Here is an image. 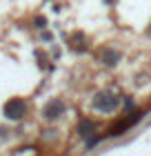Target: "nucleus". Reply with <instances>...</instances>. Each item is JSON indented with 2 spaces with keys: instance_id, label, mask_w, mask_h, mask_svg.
Segmentation results:
<instances>
[{
  "instance_id": "10",
  "label": "nucleus",
  "mask_w": 151,
  "mask_h": 156,
  "mask_svg": "<svg viewBox=\"0 0 151 156\" xmlns=\"http://www.w3.org/2000/svg\"><path fill=\"white\" fill-rule=\"evenodd\" d=\"M125 107H127V109L133 107V101H131V98H127V101H125Z\"/></svg>"
},
{
  "instance_id": "1",
  "label": "nucleus",
  "mask_w": 151,
  "mask_h": 156,
  "mask_svg": "<svg viewBox=\"0 0 151 156\" xmlns=\"http://www.w3.org/2000/svg\"><path fill=\"white\" fill-rule=\"evenodd\" d=\"M120 103H122V96H116V94H111V91H100V94H96V98H93V107L98 112H102V114L116 112L120 107Z\"/></svg>"
},
{
  "instance_id": "2",
  "label": "nucleus",
  "mask_w": 151,
  "mask_h": 156,
  "mask_svg": "<svg viewBox=\"0 0 151 156\" xmlns=\"http://www.w3.org/2000/svg\"><path fill=\"white\" fill-rule=\"evenodd\" d=\"M2 112H5V116L9 120H20L27 114V103L22 101V98H11V101L5 103Z\"/></svg>"
},
{
  "instance_id": "5",
  "label": "nucleus",
  "mask_w": 151,
  "mask_h": 156,
  "mask_svg": "<svg viewBox=\"0 0 151 156\" xmlns=\"http://www.w3.org/2000/svg\"><path fill=\"white\" fill-rule=\"evenodd\" d=\"M93 129H96V123H93V120H80V123H78V134H80L82 138H87V136H91L93 134Z\"/></svg>"
},
{
  "instance_id": "8",
  "label": "nucleus",
  "mask_w": 151,
  "mask_h": 156,
  "mask_svg": "<svg viewBox=\"0 0 151 156\" xmlns=\"http://www.w3.org/2000/svg\"><path fill=\"white\" fill-rule=\"evenodd\" d=\"M74 40H76L74 49H78V51H82V49H84V45H87V40H84V36H82V34H76V36H74Z\"/></svg>"
},
{
  "instance_id": "7",
  "label": "nucleus",
  "mask_w": 151,
  "mask_h": 156,
  "mask_svg": "<svg viewBox=\"0 0 151 156\" xmlns=\"http://www.w3.org/2000/svg\"><path fill=\"white\" fill-rule=\"evenodd\" d=\"M100 140H105V134H91V136H87V150L96 147Z\"/></svg>"
},
{
  "instance_id": "9",
  "label": "nucleus",
  "mask_w": 151,
  "mask_h": 156,
  "mask_svg": "<svg viewBox=\"0 0 151 156\" xmlns=\"http://www.w3.org/2000/svg\"><path fill=\"white\" fill-rule=\"evenodd\" d=\"M33 25H36V29H45V27H47V20L42 18V16H38V18L33 20Z\"/></svg>"
},
{
  "instance_id": "3",
  "label": "nucleus",
  "mask_w": 151,
  "mask_h": 156,
  "mask_svg": "<svg viewBox=\"0 0 151 156\" xmlns=\"http://www.w3.org/2000/svg\"><path fill=\"white\" fill-rule=\"evenodd\" d=\"M64 103L60 101V98H51L47 105H45V109H42V116H45L47 120H58L62 114H64Z\"/></svg>"
},
{
  "instance_id": "4",
  "label": "nucleus",
  "mask_w": 151,
  "mask_h": 156,
  "mask_svg": "<svg viewBox=\"0 0 151 156\" xmlns=\"http://www.w3.org/2000/svg\"><path fill=\"white\" fill-rule=\"evenodd\" d=\"M100 60H102V65H107V67H116L120 62V51L113 49V47H107L102 51V56H100Z\"/></svg>"
},
{
  "instance_id": "6",
  "label": "nucleus",
  "mask_w": 151,
  "mask_h": 156,
  "mask_svg": "<svg viewBox=\"0 0 151 156\" xmlns=\"http://www.w3.org/2000/svg\"><path fill=\"white\" fill-rule=\"evenodd\" d=\"M129 127H131V123H129V120H125V123H118V125H113L111 129H109V134H107V136H111V138H118V136H122V134H125Z\"/></svg>"
}]
</instances>
